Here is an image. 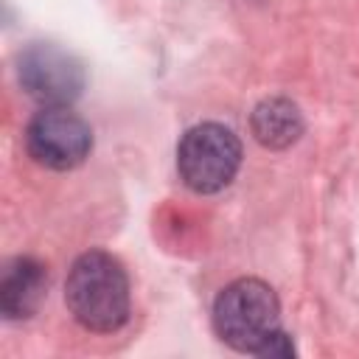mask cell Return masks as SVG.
Segmentation results:
<instances>
[{
  "label": "cell",
  "instance_id": "cell-1",
  "mask_svg": "<svg viewBox=\"0 0 359 359\" xmlns=\"http://www.w3.org/2000/svg\"><path fill=\"white\" fill-rule=\"evenodd\" d=\"M65 303L73 320L95 334H112L129 320V280L121 261L104 250L79 255L67 272Z\"/></svg>",
  "mask_w": 359,
  "mask_h": 359
},
{
  "label": "cell",
  "instance_id": "cell-2",
  "mask_svg": "<svg viewBox=\"0 0 359 359\" xmlns=\"http://www.w3.org/2000/svg\"><path fill=\"white\" fill-rule=\"evenodd\" d=\"M213 328L230 348L261 356L280 331V303L272 286L258 278H238L224 286L213 303Z\"/></svg>",
  "mask_w": 359,
  "mask_h": 359
},
{
  "label": "cell",
  "instance_id": "cell-3",
  "mask_svg": "<svg viewBox=\"0 0 359 359\" xmlns=\"http://www.w3.org/2000/svg\"><path fill=\"white\" fill-rule=\"evenodd\" d=\"M241 165V143L222 123L188 129L177 146V171L194 194H216L233 182Z\"/></svg>",
  "mask_w": 359,
  "mask_h": 359
},
{
  "label": "cell",
  "instance_id": "cell-4",
  "mask_svg": "<svg viewBox=\"0 0 359 359\" xmlns=\"http://www.w3.org/2000/svg\"><path fill=\"white\" fill-rule=\"evenodd\" d=\"M28 154L53 171H70L84 163L93 149V132L81 115L67 107H45L25 129Z\"/></svg>",
  "mask_w": 359,
  "mask_h": 359
},
{
  "label": "cell",
  "instance_id": "cell-5",
  "mask_svg": "<svg viewBox=\"0 0 359 359\" xmlns=\"http://www.w3.org/2000/svg\"><path fill=\"white\" fill-rule=\"evenodd\" d=\"M22 90L45 107H67L84 87V70L76 56L56 45H31L20 56Z\"/></svg>",
  "mask_w": 359,
  "mask_h": 359
},
{
  "label": "cell",
  "instance_id": "cell-6",
  "mask_svg": "<svg viewBox=\"0 0 359 359\" xmlns=\"http://www.w3.org/2000/svg\"><path fill=\"white\" fill-rule=\"evenodd\" d=\"M48 292V272L34 258H14L0 278V311L6 320L31 317Z\"/></svg>",
  "mask_w": 359,
  "mask_h": 359
},
{
  "label": "cell",
  "instance_id": "cell-7",
  "mask_svg": "<svg viewBox=\"0 0 359 359\" xmlns=\"http://www.w3.org/2000/svg\"><path fill=\"white\" fill-rule=\"evenodd\" d=\"M250 126L264 149H289L303 135V115L286 98H266L252 109Z\"/></svg>",
  "mask_w": 359,
  "mask_h": 359
}]
</instances>
